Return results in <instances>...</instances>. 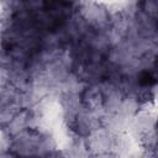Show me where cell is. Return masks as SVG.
Returning <instances> with one entry per match:
<instances>
[{
    "instance_id": "2",
    "label": "cell",
    "mask_w": 158,
    "mask_h": 158,
    "mask_svg": "<svg viewBox=\"0 0 158 158\" xmlns=\"http://www.w3.org/2000/svg\"><path fill=\"white\" fill-rule=\"evenodd\" d=\"M139 81H141L142 85H148V86H149V85H152V84L156 83V79H154V77H152L149 73H143Z\"/></svg>"
},
{
    "instance_id": "1",
    "label": "cell",
    "mask_w": 158,
    "mask_h": 158,
    "mask_svg": "<svg viewBox=\"0 0 158 158\" xmlns=\"http://www.w3.org/2000/svg\"><path fill=\"white\" fill-rule=\"evenodd\" d=\"M69 15L70 5L65 0H22L12 16L6 49L20 56L33 53L43 36L58 30Z\"/></svg>"
}]
</instances>
